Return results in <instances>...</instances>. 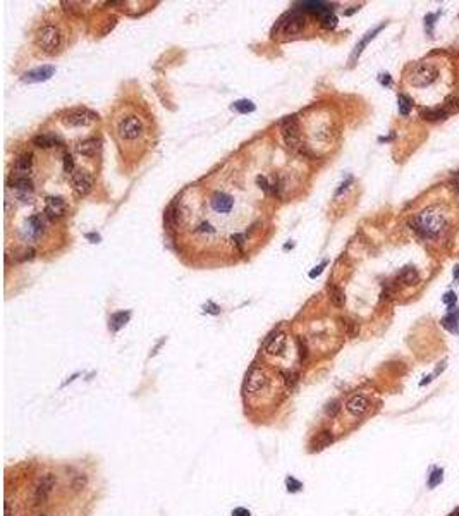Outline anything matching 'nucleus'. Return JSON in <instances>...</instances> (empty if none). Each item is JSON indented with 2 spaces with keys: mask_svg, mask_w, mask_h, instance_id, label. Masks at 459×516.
Returning <instances> with one entry per match:
<instances>
[{
  "mask_svg": "<svg viewBox=\"0 0 459 516\" xmlns=\"http://www.w3.org/2000/svg\"><path fill=\"white\" fill-rule=\"evenodd\" d=\"M413 229L423 238H437L445 227V217L435 208H426L415 217Z\"/></svg>",
  "mask_w": 459,
  "mask_h": 516,
  "instance_id": "nucleus-1",
  "label": "nucleus"
},
{
  "mask_svg": "<svg viewBox=\"0 0 459 516\" xmlns=\"http://www.w3.org/2000/svg\"><path fill=\"white\" fill-rule=\"evenodd\" d=\"M36 45H38L45 53H48V55H55V53L62 50V45H64L61 30L52 24H47V26H43V28H40V31L36 33Z\"/></svg>",
  "mask_w": 459,
  "mask_h": 516,
  "instance_id": "nucleus-2",
  "label": "nucleus"
},
{
  "mask_svg": "<svg viewBox=\"0 0 459 516\" xmlns=\"http://www.w3.org/2000/svg\"><path fill=\"white\" fill-rule=\"evenodd\" d=\"M145 122L141 117L138 116H126L121 117L119 122H117V136H119L122 141H136L145 134Z\"/></svg>",
  "mask_w": 459,
  "mask_h": 516,
  "instance_id": "nucleus-3",
  "label": "nucleus"
},
{
  "mask_svg": "<svg viewBox=\"0 0 459 516\" xmlns=\"http://www.w3.org/2000/svg\"><path fill=\"white\" fill-rule=\"evenodd\" d=\"M439 78V69L435 64H430V62H420L413 67V71L410 72L408 79H410V84L415 86V88H426V86L434 84L435 81Z\"/></svg>",
  "mask_w": 459,
  "mask_h": 516,
  "instance_id": "nucleus-4",
  "label": "nucleus"
},
{
  "mask_svg": "<svg viewBox=\"0 0 459 516\" xmlns=\"http://www.w3.org/2000/svg\"><path fill=\"white\" fill-rule=\"evenodd\" d=\"M93 121H97V116L86 108H74L62 117V122L69 128H84V126L92 124Z\"/></svg>",
  "mask_w": 459,
  "mask_h": 516,
  "instance_id": "nucleus-5",
  "label": "nucleus"
},
{
  "mask_svg": "<svg viewBox=\"0 0 459 516\" xmlns=\"http://www.w3.org/2000/svg\"><path fill=\"white\" fill-rule=\"evenodd\" d=\"M71 186L78 196H86L93 189V176L88 170H74L71 174Z\"/></svg>",
  "mask_w": 459,
  "mask_h": 516,
  "instance_id": "nucleus-6",
  "label": "nucleus"
},
{
  "mask_svg": "<svg viewBox=\"0 0 459 516\" xmlns=\"http://www.w3.org/2000/svg\"><path fill=\"white\" fill-rule=\"evenodd\" d=\"M280 133H282L284 141L289 148L299 147V124H298L296 116L285 117L282 121V124H280Z\"/></svg>",
  "mask_w": 459,
  "mask_h": 516,
  "instance_id": "nucleus-7",
  "label": "nucleus"
},
{
  "mask_svg": "<svg viewBox=\"0 0 459 516\" xmlns=\"http://www.w3.org/2000/svg\"><path fill=\"white\" fill-rule=\"evenodd\" d=\"M55 482L57 480L52 473H47L40 478L38 483H36V487H35V494H33L35 504H43V502L48 499L50 494H52V491H53V487H55Z\"/></svg>",
  "mask_w": 459,
  "mask_h": 516,
  "instance_id": "nucleus-8",
  "label": "nucleus"
},
{
  "mask_svg": "<svg viewBox=\"0 0 459 516\" xmlns=\"http://www.w3.org/2000/svg\"><path fill=\"white\" fill-rule=\"evenodd\" d=\"M306 26V17L298 12H293L285 17V21H280V31L284 36H296L304 30Z\"/></svg>",
  "mask_w": 459,
  "mask_h": 516,
  "instance_id": "nucleus-9",
  "label": "nucleus"
},
{
  "mask_svg": "<svg viewBox=\"0 0 459 516\" xmlns=\"http://www.w3.org/2000/svg\"><path fill=\"white\" fill-rule=\"evenodd\" d=\"M269 386V379L267 375L258 368H251L246 377V392L249 394H258L263 389Z\"/></svg>",
  "mask_w": 459,
  "mask_h": 516,
  "instance_id": "nucleus-10",
  "label": "nucleus"
},
{
  "mask_svg": "<svg viewBox=\"0 0 459 516\" xmlns=\"http://www.w3.org/2000/svg\"><path fill=\"white\" fill-rule=\"evenodd\" d=\"M370 399L363 394H354L348 399L346 403V410L351 413L353 416H363L370 410Z\"/></svg>",
  "mask_w": 459,
  "mask_h": 516,
  "instance_id": "nucleus-11",
  "label": "nucleus"
},
{
  "mask_svg": "<svg viewBox=\"0 0 459 516\" xmlns=\"http://www.w3.org/2000/svg\"><path fill=\"white\" fill-rule=\"evenodd\" d=\"M285 346H288V336L284 332H274L265 342V351L269 355L279 356L285 351Z\"/></svg>",
  "mask_w": 459,
  "mask_h": 516,
  "instance_id": "nucleus-12",
  "label": "nucleus"
},
{
  "mask_svg": "<svg viewBox=\"0 0 459 516\" xmlns=\"http://www.w3.org/2000/svg\"><path fill=\"white\" fill-rule=\"evenodd\" d=\"M210 203H212L213 210L220 212V214H227V212H231V210H233V205H234L233 198H231L229 194L222 193V191H215V193H213Z\"/></svg>",
  "mask_w": 459,
  "mask_h": 516,
  "instance_id": "nucleus-13",
  "label": "nucleus"
},
{
  "mask_svg": "<svg viewBox=\"0 0 459 516\" xmlns=\"http://www.w3.org/2000/svg\"><path fill=\"white\" fill-rule=\"evenodd\" d=\"M66 210H67V205L61 196H48L47 198V207H45V212H47L52 219L62 217L64 214H66Z\"/></svg>",
  "mask_w": 459,
  "mask_h": 516,
  "instance_id": "nucleus-14",
  "label": "nucleus"
},
{
  "mask_svg": "<svg viewBox=\"0 0 459 516\" xmlns=\"http://www.w3.org/2000/svg\"><path fill=\"white\" fill-rule=\"evenodd\" d=\"M53 67L52 66H43V67H38V69H33V71H30V72H26L24 74V79L26 83H38V81H47L50 76L53 74Z\"/></svg>",
  "mask_w": 459,
  "mask_h": 516,
  "instance_id": "nucleus-15",
  "label": "nucleus"
},
{
  "mask_svg": "<svg viewBox=\"0 0 459 516\" xmlns=\"http://www.w3.org/2000/svg\"><path fill=\"white\" fill-rule=\"evenodd\" d=\"M440 324H442L444 329L451 330V332H454V334H459V308L457 310L449 308L447 315L440 320Z\"/></svg>",
  "mask_w": 459,
  "mask_h": 516,
  "instance_id": "nucleus-16",
  "label": "nucleus"
},
{
  "mask_svg": "<svg viewBox=\"0 0 459 516\" xmlns=\"http://www.w3.org/2000/svg\"><path fill=\"white\" fill-rule=\"evenodd\" d=\"M98 148H100V141L98 139H84V141H79L78 145H76V152L79 153V155H84V157H95L97 155V152H98Z\"/></svg>",
  "mask_w": 459,
  "mask_h": 516,
  "instance_id": "nucleus-17",
  "label": "nucleus"
},
{
  "mask_svg": "<svg viewBox=\"0 0 459 516\" xmlns=\"http://www.w3.org/2000/svg\"><path fill=\"white\" fill-rule=\"evenodd\" d=\"M449 114H451V108H449L447 105L444 107H440V108H423V110L420 112V116L423 117L425 121H432V122H435V121H440V119H445Z\"/></svg>",
  "mask_w": 459,
  "mask_h": 516,
  "instance_id": "nucleus-18",
  "label": "nucleus"
},
{
  "mask_svg": "<svg viewBox=\"0 0 459 516\" xmlns=\"http://www.w3.org/2000/svg\"><path fill=\"white\" fill-rule=\"evenodd\" d=\"M384 28H385V24H380V26H377V28H374L371 31H368V33H366L365 36H363V40L356 45V48H354V52H353V55H351V61H353V62L356 61V57H360V53H361L363 50H365L366 45L375 38V35L379 33V31L384 30Z\"/></svg>",
  "mask_w": 459,
  "mask_h": 516,
  "instance_id": "nucleus-19",
  "label": "nucleus"
},
{
  "mask_svg": "<svg viewBox=\"0 0 459 516\" xmlns=\"http://www.w3.org/2000/svg\"><path fill=\"white\" fill-rule=\"evenodd\" d=\"M33 169V155L31 153H22L16 160V172L21 176H28Z\"/></svg>",
  "mask_w": 459,
  "mask_h": 516,
  "instance_id": "nucleus-20",
  "label": "nucleus"
},
{
  "mask_svg": "<svg viewBox=\"0 0 459 516\" xmlns=\"http://www.w3.org/2000/svg\"><path fill=\"white\" fill-rule=\"evenodd\" d=\"M397 280L401 284H406V286H415L420 280V275H418V270L413 269V267H406V269L401 270V274L397 275Z\"/></svg>",
  "mask_w": 459,
  "mask_h": 516,
  "instance_id": "nucleus-21",
  "label": "nucleus"
},
{
  "mask_svg": "<svg viewBox=\"0 0 459 516\" xmlns=\"http://www.w3.org/2000/svg\"><path fill=\"white\" fill-rule=\"evenodd\" d=\"M301 7H303V11H308V12H311V14H318L320 17H324L325 14H330L329 4H324V2H303Z\"/></svg>",
  "mask_w": 459,
  "mask_h": 516,
  "instance_id": "nucleus-22",
  "label": "nucleus"
},
{
  "mask_svg": "<svg viewBox=\"0 0 459 516\" xmlns=\"http://www.w3.org/2000/svg\"><path fill=\"white\" fill-rule=\"evenodd\" d=\"M163 222H165L167 229H176L177 225L181 222V214H179V208L176 205H170L167 208L165 217H163Z\"/></svg>",
  "mask_w": 459,
  "mask_h": 516,
  "instance_id": "nucleus-23",
  "label": "nucleus"
},
{
  "mask_svg": "<svg viewBox=\"0 0 459 516\" xmlns=\"http://www.w3.org/2000/svg\"><path fill=\"white\" fill-rule=\"evenodd\" d=\"M334 442V436H332V432L330 430H324V432H320L317 436L315 439V447L313 449L315 451H320V449H324V447L327 446H330Z\"/></svg>",
  "mask_w": 459,
  "mask_h": 516,
  "instance_id": "nucleus-24",
  "label": "nucleus"
},
{
  "mask_svg": "<svg viewBox=\"0 0 459 516\" xmlns=\"http://www.w3.org/2000/svg\"><path fill=\"white\" fill-rule=\"evenodd\" d=\"M11 188H14L17 189V191H22V193H31L33 191V183L26 178V176H21V178H14L11 181Z\"/></svg>",
  "mask_w": 459,
  "mask_h": 516,
  "instance_id": "nucleus-25",
  "label": "nucleus"
},
{
  "mask_svg": "<svg viewBox=\"0 0 459 516\" xmlns=\"http://www.w3.org/2000/svg\"><path fill=\"white\" fill-rule=\"evenodd\" d=\"M329 291H330V300H332V303L335 306H344V303H346V296H344V291L340 288L337 286H329Z\"/></svg>",
  "mask_w": 459,
  "mask_h": 516,
  "instance_id": "nucleus-26",
  "label": "nucleus"
},
{
  "mask_svg": "<svg viewBox=\"0 0 459 516\" xmlns=\"http://www.w3.org/2000/svg\"><path fill=\"white\" fill-rule=\"evenodd\" d=\"M33 143L40 148H52L55 147L57 138H53L52 134H40V136H35Z\"/></svg>",
  "mask_w": 459,
  "mask_h": 516,
  "instance_id": "nucleus-27",
  "label": "nucleus"
},
{
  "mask_svg": "<svg viewBox=\"0 0 459 516\" xmlns=\"http://www.w3.org/2000/svg\"><path fill=\"white\" fill-rule=\"evenodd\" d=\"M397 103H399V114L401 116H410V112H411V108H413V100L410 97H406V95H399L397 97Z\"/></svg>",
  "mask_w": 459,
  "mask_h": 516,
  "instance_id": "nucleus-28",
  "label": "nucleus"
},
{
  "mask_svg": "<svg viewBox=\"0 0 459 516\" xmlns=\"http://www.w3.org/2000/svg\"><path fill=\"white\" fill-rule=\"evenodd\" d=\"M129 320V313H124V311H121V313H116V315H112V319H110V327L112 330L116 332V330H119L122 325H126V322Z\"/></svg>",
  "mask_w": 459,
  "mask_h": 516,
  "instance_id": "nucleus-29",
  "label": "nucleus"
},
{
  "mask_svg": "<svg viewBox=\"0 0 459 516\" xmlns=\"http://www.w3.org/2000/svg\"><path fill=\"white\" fill-rule=\"evenodd\" d=\"M442 478H444V472L440 468H435V470H432V473H430V477H428V482H426V485H428V489H434V487H437L440 482H442Z\"/></svg>",
  "mask_w": 459,
  "mask_h": 516,
  "instance_id": "nucleus-30",
  "label": "nucleus"
},
{
  "mask_svg": "<svg viewBox=\"0 0 459 516\" xmlns=\"http://www.w3.org/2000/svg\"><path fill=\"white\" fill-rule=\"evenodd\" d=\"M86 483H88V477H86L84 473H79L78 477H74V480H72L71 487H72V491H74V492H81L86 487Z\"/></svg>",
  "mask_w": 459,
  "mask_h": 516,
  "instance_id": "nucleus-31",
  "label": "nucleus"
},
{
  "mask_svg": "<svg viewBox=\"0 0 459 516\" xmlns=\"http://www.w3.org/2000/svg\"><path fill=\"white\" fill-rule=\"evenodd\" d=\"M340 411V403L337 399H332L330 403H327V406H325V413L330 416V418H334V416H337V413Z\"/></svg>",
  "mask_w": 459,
  "mask_h": 516,
  "instance_id": "nucleus-32",
  "label": "nucleus"
},
{
  "mask_svg": "<svg viewBox=\"0 0 459 516\" xmlns=\"http://www.w3.org/2000/svg\"><path fill=\"white\" fill-rule=\"evenodd\" d=\"M320 22H322V26L327 30H332L337 26V17H335L334 14H325L324 17H320Z\"/></svg>",
  "mask_w": 459,
  "mask_h": 516,
  "instance_id": "nucleus-33",
  "label": "nucleus"
},
{
  "mask_svg": "<svg viewBox=\"0 0 459 516\" xmlns=\"http://www.w3.org/2000/svg\"><path fill=\"white\" fill-rule=\"evenodd\" d=\"M238 112H243V114H246V112H253L254 110V105L251 102H248V100H241V102H236L234 103V107Z\"/></svg>",
  "mask_w": 459,
  "mask_h": 516,
  "instance_id": "nucleus-34",
  "label": "nucleus"
},
{
  "mask_svg": "<svg viewBox=\"0 0 459 516\" xmlns=\"http://www.w3.org/2000/svg\"><path fill=\"white\" fill-rule=\"evenodd\" d=\"M442 301H444V305H447V306H449V308H454V303L457 301L456 293H454V291L445 293V294H444V298H442Z\"/></svg>",
  "mask_w": 459,
  "mask_h": 516,
  "instance_id": "nucleus-35",
  "label": "nucleus"
},
{
  "mask_svg": "<svg viewBox=\"0 0 459 516\" xmlns=\"http://www.w3.org/2000/svg\"><path fill=\"white\" fill-rule=\"evenodd\" d=\"M285 483H288V491L291 492H298L299 489H301V482H298L296 478H293V477H289L288 480H285Z\"/></svg>",
  "mask_w": 459,
  "mask_h": 516,
  "instance_id": "nucleus-36",
  "label": "nucleus"
},
{
  "mask_svg": "<svg viewBox=\"0 0 459 516\" xmlns=\"http://www.w3.org/2000/svg\"><path fill=\"white\" fill-rule=\"evenodd\" d=\"M298 348H299V360L304 361V360H306V356H308V348H306V342H304L303 339H298Z\"/></svg>",
  "mask_w": 459,
  "mask_h": 516,
  "instance_id": "nucleus-37",
  "label": "nucleus"
},
{
  "mask_svg": "<svg viewBox=\"0 0 459 516\" xmlns=\"http://www.w3.org/2000/svg\"><path fill=\"white\" fill-rule=\"evenodd\" d=\"M298 377H299V375L296 372H288V374H285V386L293 387L294 384L298 382Z\"/></svg>",
  "mask_w": 459,
  "mask_h": 516,
  "instance_id": "nucleus-38",
  "label": "nucleus"
},
{
  "mask_svg": "<svg viewBox=\"0 0 459 516\" xmlns=\"http://www.w3.org/2000/svg\"><path fill=\"white\" fill-rule=\"evenodd\" d=\"M72 169H74V160H72L71 155H67L66 158H64V170L69 174V172H72Z\"/></svg>",
  "mask_w": 459,
  "mask_h": 516,
  "instance_id": "nucleus-39",
  "label": "nucleus"
},
{
  "mask_svg": "<svg viewBox=\"0 0 459 516\" xmlns=\"http://www.w3.org/2000/svg\"><path fill=\"white\" fill-rule=\"evenodd\" d=\"M233 516H251V513H249L248 509H244V508H236L233 511Z\"/></svg>",
  "mask_w": 459,
  "mask_h": 516,
  "instance_id": "nucleus-40",
  "label": "nucleus"
},
{
  "mask_svg": "<svg viewBox=\"0 0 459 516\" xmlns=\"http://www.w3.org/2000/svg\"><path fill=\"white\" fill-rule=\"evenodd\" d=\"M256 183L260 184V188H262L265 193L269 191V184H267V179H265V178H258V179H256Z\"/></svg>",
  "mask_w": 459,
  "mask_h": 516,
  "instance_id": "nucleus-41",
  "label": "nucleus"
},
{
  "mask_svg": "<svg viewBox=\"0 0 459 516\" xmlns=\"http://www.w3.org/2000/svg\"><path fill=\"white\" fill-rule=\"evenodd\" d=\"M380 83L385 84V86H389V84H392V79H390L389 74H382L380 76Z\"/></svg>",
  "mask_w": 459,
  "mask_h": 516,
  "instance_id": "nucleus-42",
  "label": "nucleus"
},
{
  "mask_svg": "<svg viewBox=\"0 0 459 516\" xmlns=\"http://www.w3.org/2000/svg\"><path fill=\"white\" fill-rule=\"evenodd\" d=\"M14 514V509H12V502L7 501L6 502V516H12Z\"/></svg>",
  "mask_w": 459,
  "mask_h": 516,
  "instance_id": "nucleus-43",
  "label": "nucleus"
},
{
  "mask_svg": "<svg viewBox=\"0 0 459 516\" xmlns=\"http://www.w3.org/2000/svg\"><path fill=\"white\" fill-rule=\"evenodd\" d=\"M454 279H456V282H459V265L454 267Z\"/></svg>",
  "mask_w": 459,
  "mask_h": 516,
  "instance_id": "nucleus-44",
  "label": "nucleus"
},
{
  "mask_svg": "<svg viewBox=\"0 0 459 516\" xmlns=\"http://www.w3.org/2000/svg\"><path fill=\"white\" fill-rule=\"evenodd\" d=\"M451 516H459V508H457L456 511H452V513H451Z\"/></svg>",
  "mask_w": 459,
  "mask_h": 516,
  "instance_id": "nucleus-45",
  "label": "nucleus"
},
{
  "mask_svg": "<svg viewBox=\"0 0 459 516\" xmlns=\"http://www.w3.org/2000/svg\"><path fill=\"white\" fill-rule=\"evenodd\" d=\"M457 178H459V176H457ZM457 191H459V181H457Z\"/></svg>",
  "mask_w": 459,
  "mask_h": 516,
  "instance_id": "nucleus-46",
  "label": "nucleus"
},
{
  "mask_svg": "<svg viewBox=\"0 0 459 516\" xmlns=\"http://www.w3.org/2000/svg\"><path fill=\"white\" fill-rule=\"evenodd\" d=\"M38 516H47V514H38Z\"/></svg>",
  "mask_w": 459,
  "mask_h": 516,
  "instance_id": "nucleus-47",
  "label": "nucleus"
},
{
  "mask_svg": "<svg viewBox=\"0 0 459 516\" xmlns=\"http://www.w3.org/2000/svg\"><path fill=\"white\" fill-rule=\"evenodd\" d=\"M449 516H451V514H449Z\"/></svg>",
  "mask_w": 459,
  "mask_h": 516,
  "instance_id": "nucleus-48",
  "label": "nucleus"
}]
</instances>
